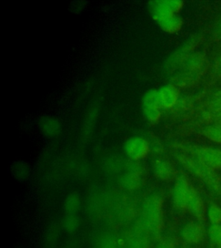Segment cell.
Here are the masks:
<instances>
[{"label":"cell","mask_w":221,"mask_h":248,"mask_svg":"<svg viewBox=\"0 0 221 248\" xmlns=\"http://www.w3.org/2000/svg\"><path fill=\"white\" fill-rule=\"evenodd\" d=\"M139 221L150 235L160 239L164 228L163 199L160 195L151 194L144 198Z\"/></svg>","instance_id":"6da1fadb"},{"label":"cell","mask_w":221,"mask_h":248,"mask_svg":"<svg viewBox=\"0 0 221 248\" xmlns=\"http://www.w3.org/2000/svg\"><path fill=\"white\" fill-rule=\"evenodd\" d=\"M175 159L181 163L187 170L190 171L192 174L196 178L201 179L202 182L205 183L206 186L213 190L214 192L221 195V178L218 176L215 170L200 161L193 156L186 155L183 153H175Z\"/></svg>","instance_id":"7a4b0ae2"},{"label":"cell","mask_w":221,"mask_h":248,"mask_svg":"<svg viewBox=\"0 0 221 248\" xmlns=\"http://www.w3.org/2000/svg\"><path fill=\"white\" fill-rule=\"evenodd\" d=\"M180 147L184 148L189 155L213 168L214 170L221 169V149L195 145H187L184 147L179 146Z\"/></svg>","instance_id":"3957f363"},{"label":"cell","mask_w":221,"mask_h":248,"mask_svg":"<svg viewBox=\"0 0 221 248\" xmlns=\"http://www.w3.org/2000/svg\"><path fill=\"white\" fill-rule=\"evenodd\" d=\"M149 235L141 221H138L134 228L119 236L120 248H151Z\"/></svg>","instance_id":"277c9868"},{"label":"cell","mask_w":221,"mask_h":248,"mask_svg":"<svg viewBox=\"0 0 221 248\" xmlns=\"http://www.w3.org/2000/svg\"><path fill=\"white\" fill-rule=\"evenodd\" d=\"M201 40L202 36L199 35H194L188 39L186 43L180 46L177 50H175L167 59L164 63L165 70L172 72L178 68L179 66H183V63L194 53V48L201 43Z\"/></svg>","instance_id":"5b68a950"},{"label":"cell","mask_w":221,"mask_h":248,"mask_svg":"<svg viewBox=\"0 0 221 248\" xmlns=\"http://www.w3.org/2000/svg\"><path fill=\"white\" fill-rule=\"evenodd\" d=\"M142 110L144 119L148 124H156L162 116L157 90H148L142 97Z\"/></svg>","instance_id":"8992f818"},{"label":"cell","mask_w":221,"mask_h":248,"mask_svg":"<svg viewBox=\"0 0 221 248\" xmlns=\"http://www.w3.org/2000/svg\"><path fill=\"white\" fill-rule=\"evenodd\" d=\"M183 5L184 3L180 0H154L148 3L149 12L155 22L164 16L178 14Z\"/></svg>","instance_id":"52a82bcc"},{"label":"cell","mask_w":221,"mask_h":248,"mask_svg":"<svg viewBox=\"0 0 221 248\" xmlns=\"http://www.w3.org/2000/svg\"><path fill=\"white\" fill-rule=\"evenodd\" d=\"M151 150L150 141L142 136L131 137L124 144V154L133 161H140L147 158Z\"/></svg>","instance_id":"ba28073f"},{"label":"cell","mask_w":221,"mask_h":248,"mask_svg":"<svg viewBox=\"0 0 221 248\" xmlns=\"http://www.w3.org/2000/svg\"><path fill=\"white\" fill-rule=\"evenodd\" d=\"M191 188L192 186L185 175H177L175 178V186L172 189V201L177 209L186 210Z\"/></svg>","instance_id":"9c48e42d"},{"label":"cell","mask_w":221,"mask_h":248,"mask_svg":"<svg viewBox=\"0 0 221 248\" xmlns=\"http://www.w3.org/2000/svg\"><path fill=\"white\" fill-rule=\"evenodd\" d=\"M157 95L162 109H170L178 103L180 93L177 87L172 84L164 85L157 89Z\"/></svg>","instance_id":"30bf717a"},{"label":"cell","mask_w":221,"mask_h":248,"mask_svg":"<svg viewBox=\"0 0 221 248\" xmlns=\"http://www.w3.org/2000/svg\"><path fill=\"white\" fill-rule=\"evenodd\" d=\"M206 230L200 222H189L185 225L181 231V237L185 242L197 245L204 240Z\"/></svg>","instance_id":"8fae6325"},{"label":"cell","mask_w":221,"mask_h":248,"mask_svg":"<svg viewBox=\"0 0 221 248\" xmlns=\"http://www.w3.org/2000/svg\"><path fill=\"white\" fill-rule=\"evenodd\" d=\"M152 171L155 178L163 182H169L176 178L175 167L167 159L157 158L152 162Z\"/></svg>","instance_id":"7c38bea8"},{"label":"cell","mask_w":221,"mask_h":248,"mask_svg":"<svg viewBox=\"0 0 221 248\" xmlns=\"http://www.w3.org/2000/svg\"><path fill=\"white\" fill-rule=\"evenodd\" d=\"M183 71L201 77L207 67V60L206 55L201 52L193 53L183 63Z\"/></svg>","instance_id":"4fadbf2b"},{"label":"cell","mask_w":221,"mask_h":248,"mask_svg":"<svg viewBox=\"0 0 221 248\" xmlns=\"http://www.w3.org/2000/svg\"><path fill=\"white\" fill-rule=\"evenodd\" d=\"M187 210H188L199 221H202L205 220V216L206 215L205 203L198 191L195 190L193 186L191 188Z\"/></svg>","instance_id":"5bb4252c"},{"label":"cell","mask_w":221,"mask_h":248,"mask_svg":"<svg viewBox=\"0 0 221 248\" xmlns=\"http://www.w3.org/2000/svg\"><path fill=\"white\" fill-rule=\"evenodd\" d=\"M39 128L44 136L54 138L58 136L62 130V126L57 118L54 116H43L38 122Z\"/></svg>","instance_id":"9a60e30c"},{"label":"cell","mask_w":221,"mask_h":248,"mask_svg":"<svg viewBox=\"0 0 221 248\" xmlns=\"http://www.w3.org/2000/svg\"><path fill=\"white\" fill-rule=\"evenodd\" d=\"M155 23L158 24L162 31L169 33V34H175L183 27V18L178 14L167 16L161 19L157 20Z\"/></svg>","instance_id":"2e32d148"},{"label":"cell","mask_w":221,"mask_h":248,"mask_svg":"<svg viewBox=\"0 0 221 248\" xmlns=\"http://www.w3.org/2000/svg\"><path fill=\"white\" fill-rule=\"evenodd\" d=\"M144 184L143 175L133 171H126L119 178V185L125 190L135 191L140 189Z\"/></svg>","instance_id":"e0dca14e"},{"label":"cell","mask_w":221,"mask_h":248,"mask_svg":"<svg viewBox=\"0 0 221 248\" xmlns=\"http://www.w3.org/2000/svg\"><path fill=\"white\" fill-rule=\"evenodd\" d=\"M82 208V198L77 192H71L67 196L63 209L66 215H77Z\"/></svg>","instance_id":"ac0fdd59"},{"label":"cell","mask_w":221,"mask_h":248,"mask_svg":"<svg viewBox=\"0 0 221 248\" xmlns=\"http://www.w3.org/2000/svg\"><path fill=\"white\" fill-rule=\"evenodd\" d=\"M199 78H200L199 76L183 71L180 74H176L173 77L172 85H174L175 86H180V87L190 86L198 81Z\"/></svg>","instance_id":"d6986e66"},{"label":"cell","mask_w":221,"mask_h":248,"mask_svg":"<svg viewBox=\"0 0 221 248\" xmlns=\"http://www.w3.org/2000/svg\"><path fill=\"white\" fill-rule=\"evenodd\" d=\"M60 237V227L57 223H53L47 229L44 238V248H54Z\"/></svg>","instance_id":"ffe728a7"},{"label":"cell","mask_w":221,"mask_h":248,"mask_svg":"<svg viewBox=\"0 0 221 248\" xmlns=\"http://www.w3.org/2000/svg\"><path fill=\"white\" fill-rule=\"evenodd\" d=\"M81 226V219L77 215H65L62 221V228L68 233H74Z\"/></svg>","instance_id":"44dd1931"},{"label":"cell","mask_w":221,"mask_h":248,"mask_svg":"<svg viewBox=\"0 0 221 248\" xmlns=\"http://www.w3.org/2000/svg\"><path fill=\"white\" fill-rule=\"evenodd\" d=\"M203 135L214 142L221 143V125L216 124L207 126L203 129Z\"/></svg>","instance_id":"7402d4cb"},{"label":"cell","mask_w":221,"mask_h":248,"mask_svg":"<svg viewBox=\"0 0 221 248\" xmlns=\"http://www.w3.org/2000/svg\"><path fill=\"white\" fill-rule=\"evenodd\" d=\"M100 248H120L119 237L112 233H106L99 240Z\"/></svg>","instance_id":"603a6c76"},{"label":"cell","mask_w":221,"mask_h":248,"mask_svg":"<svg viewBox=\"0 0 221 248\" xmlns=\"http://www.w3.org/2000/svg\"><path fill=\"white\" fill-rule=\"evenodd\" d=\"M206 216L211 224H221V207L212 203L206 211Z\"/></svg>","instance_id":"cb8c5ba5"},{"label":"cell","mask_w":221,"mask_h":248,"mask_svg":"<svg viewBox=\"0 0 221 248\" xmlns=\"http://www.w3.org/2000/svg\"><path fill=\"white\" fill-rule=\"evenodd\" d=\"M96 110H97V108H94L93 110H91L89 113V116H87V118H86V120H85V129H86V131L87 133H89V125L90 128H91V130H92V126H93V124L95 123V117H97V115H96Z\"/></svg>","instance_id":"d4e9b609"},{"label":"cell","mask_w":221,"mask_h":248,"mask_svg":"<svg viewBox=\"0 0 221 248\" xmlns=\"http://www.w3.org/2000/svg\"><path fill=\"white\" fill-rule=\"evenodd\" d=\"M155 248H175V243L171 240H166L161 241Z\"/></svg>","instance_id":"484cf974"},{"label":"cell","mask_w":221,"mask_h":248,"mask_svg":"<svg viewBox=\"0 0 221 248\" xmlns=\"http://www.w3.org/2000/svg\"><path fill=\"white\" fill-rule=\"evenodd\" d=\"M214 73L219 77H221V55L214 63Z\"/></svg>","instance_id":"4316f807"},{"label":"cell","mask_w":221,"mask_h":248,"mask_svg":"<svg viewBox=\"0 0 221 248\" xmlns=\"http://www.w3.org/2000/svg\"><path fill=\"white\" fill-rule=\"evenodd\" d=\"M216 34H217L218 37L221 39V21L219 23L217 28H216Z\"/></svg>","instance_id":"83f0119b"},{"label":"cell","mask_w":221,"mask_h":248,"mask_svg":"<svg viewBox=\"0 0 221 248\" xmlns=\"http://www.w3.org/2000/svg\"><path fill=\"white\" fill-rule=\"evenodd\" d=\"M216 124L221 125V112L219 113L216 116Z\"/></svg>","instance_id":"f1b7e54d"},{"label":"cell","mask_w":221,"mask_h":248,"mask_svg":"<svg viewBox=\"0 0 221 248\" xmlns=\"http://www.w3.org/2000/svg\"><path fill=\"white\" fill-rule=\"evenodd\" d=\"M64 248H77V247H76L75 243L71 242V243H68V244L67 245L66 247Z\"/></svg>","instance_id":"f546056e"},{"label":"cell","mask_w":221,"mask_h":248,"mask_svg":"<svg viewBox=\"0 0 221 248\" xmlns=\"http://www.w3.org/2000/svg\"><path fill=\"white\" fill-rule=\"evenodd\" d=\"M219 248H221V242H220V245H219V247H218Z\"/></svg>","instance_id":"4dcf8cb0"}]
</instances>
